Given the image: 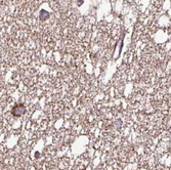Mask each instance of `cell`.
I'll return each mask as SVG.
<instances>
[{
  "label": "cell",
  "mask_w": 171,
  "mask_h": 170,
  "mask_svg": "<svg viewBox=\"0 0 171 170\" xmlns=\"http://www.w3.org/2000/svg\"><path fill=\"white\" fill-rule=\"evenodd\" d=\"M48 17H49V13H46L45 10H41V13H40V20L44 21V20H45V19H47Z\"/></svg>",
  "instance_id": "obj_2"
},
{
  "label": "cell",
  "mask_w": 171,
  "mask_h": 170,
  "mask_svg": "<svg viewBox=\"0 0 171 170\" xmlns=\"http://www.w3.org/2000/svg\"><path fill=\"white\" fill-rule=\"evenodd\" d=\"M26 113V107L22 104H17L11 110V114H13L15 117H21L22 115H24Z\"/></svg>",
  "instance_id": "obj_1"
}]
</instances>
